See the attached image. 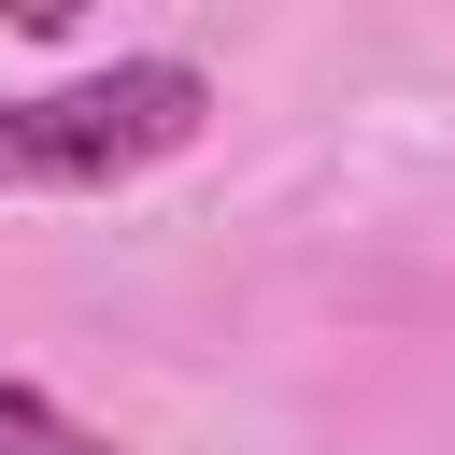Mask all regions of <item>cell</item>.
<instances>
[{
  "instance_id": "cell-1",
  "label": "cell",
  "mask_w": 455,
  "mask_h": 455,
  "mask_svg": "<svg viewBox=\"0 0 455 455\" xmlns=\"http://www.w3.org/2000/svg\"><path fill=\"white\" fill-rule=\"evenodd\" d=\"M213 114L199 57H114V71H71V85H28L0 100V185H128L156 156H185Z\"/></svg>"
},
{
  "instance_id": "cell-2",
  "label": "cell",
  "mask_w": 455,
  "mask_h": 455,
  "mask_svg": "<svg viewBox=\"0 0 455 455\" xmlns=\"http://www.w3.org/2000/svg\"><path fill=\"white\" fill-rule=\"evenodd\" d=\"M0 455H128V441L85 427V412H57L43 384H0Z\"/></svg>"
}]
</instances>
